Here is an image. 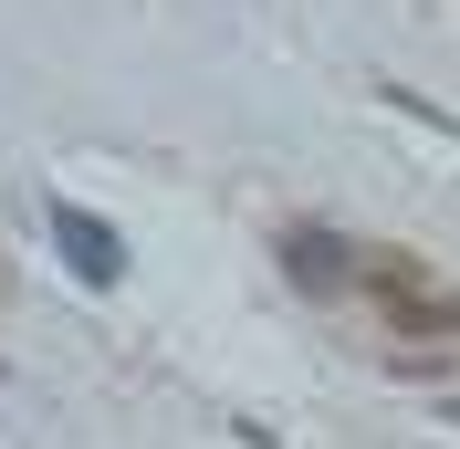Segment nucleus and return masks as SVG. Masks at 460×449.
<instances>
[{"mask_svg": "<svg viewBox=\"0 0 460 449\" xmlns=\"http://www.w3.org/2000/svg\"><path fill=\"white\" fill-rule=\"evenodd\" d=\"M356 293L376 304V324L398 345H450L460 335V293L429 272V261H408V251H367L356 261Z\"/></svg>", "mask_w": 460, "mask_h": 449, "instance_id": "nucleus-1", "label": "nucleus"}, {"mask_svg": "<svg viewBox=\"0 0 460 449\" xmlns=\"http://www.w3.org/2000/svg\"><path fill=\"white\" fill-rule=\"evenodd\" d=\"M53 230H63V261H74L84 282H115V272H126V251H115V230H105V220H84L74 198H53Z\"/></svg>", "mask_w": 460, "mask_h": 449, "instance_id": "nucleus-2", "label": "nucleus"}, {"mask_svg": "<svg viewBox=\"0 0 460 449\" xmlns=\"http://www.w3.org/2000/svg\"><path fill=\"white\" fill-rule=\"evenodd\" d=\"M283 272L304 282V293H345V282H356V251L324 241V230H283Z\"/></svg>", "mask_w": 460, "mask_h": 449, "instance_id": "nucleus-3", "label": "nucleus"}]
</instances>
